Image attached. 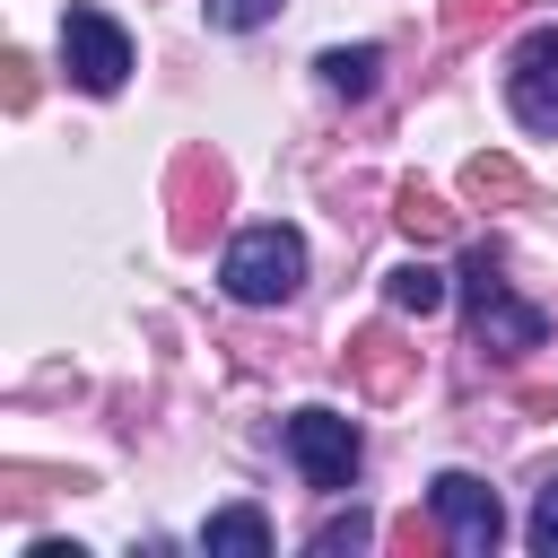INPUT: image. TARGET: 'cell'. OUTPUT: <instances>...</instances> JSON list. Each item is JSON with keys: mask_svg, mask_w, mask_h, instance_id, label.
Here are the masks:
<instances>
[{"mask_svg": "<svg viewBox=\"0 0 558 558\" xmlns=\"http://www.w3.org/2000/svg\"><path fill=\"white\" fill-rule=\"evenodd\" d=\"M218 288L235 305H288L305 288V235L296 227H244L227 253H218Z\"/></svg>", "mask_w": 558, "mask_h": 558, "instance_id": "cell-1", "label": "cell"}, {"mask_svg": "<svg viewBox=\"0 0 558 558\" xmlns=\"http://www.w3.org/2000/svg\"><path fill=\"white\" fill-rule=\"evenodd\" d=\"M462 305H471V340H480L488 357H523V349L549 340V314L523 305V296L497 279V253H471V262H462Z\"/></svg>", "mask_w": 558, "mask_h": 558, "instance_id": "cell-2", "label": "cell"}, {"mask_svg": "<svg viewBox=\"0 0 558 558\" xmlns=\"http://www.w3.org/2000/svg\"><path fill=\"white\" fill-rule=\"evenodd\" d=\"M288 462L305 471V488H349L366 462V436H357V418L305 401V410H288Z\"/></svg>", "mask_w": 558, "mask_h": 558, "instance_id": "cell-3", "label": "cell"}, {"mask_svg": "<svg viewBox=\"0 0 558 558\" xmlns=\"http://www.w3.org/2000/svg\"><path fill=\"white\" fill-rule=\"evenodd\" d=\"M61 70H70L87 96H122V78H131V35H122L105 9L70 0V17H61Z\"/></svg>", "mask_w": 558, "mask_h": 558, "instance_id": "cell-4", "label": "cell"}, {"mask_svg": "<svg viewBox=\"0 0 558 558\" xmlns=\"http://www.w3.org/2000/svg\"><path fill=\"white\" fill-rule=\"evenodd\" d=\"M427 506H436V523H445V541H453L462 558H488V549L506 541V506H497V488L471 480V471H436V480H427Z\"/></svg>", "mask_w": 558, "mask_h": 558, "instance_id": "cell-5", "label": "cell"}, {"mask_svg": "<svg viewBox=\"0 0 558 558\" xmlns=\"http://www.w3.org/2000/svg\"><path fill=\"white\" fill-rule=\"evenodd\" d=\"M506 105H514L523 131L558 140V26H532V35L514 44V61H506Z\"/></svg>", "mask_w": 558, "mask_h": 558, "instance_id": "cell-6", "label": "cell"}, {"mask_svg": "<svg viewBox=\"0 0 558 558\" xmlns=\"http://www.w3.org/2000/svg\"><path fill=\"white\" fill-rule=\"evenodd\" d=\"M201 549H209V558H270V523H262L253 506H227V514L201 523Z\"/></svg>", "mask_w": 558, "mask_h": 558, "instance_id": "cell-7", "label": "cell"}, {"mask_svg": "<svg viewBox=\"0 0 558 558\" xmlns=\"http://www.w3.org/2000/svg\"><path fill=\"white\" fill-rule=\"evenodd\" d=\"M314 70H323V87H331V96H375V78H384V52H375V44H331Z\"/></svg>", "mask_w": 558, "mask_h": 558, "instance_id": "cell-8", "label": "cell"}, {"mask_svg": "<svg viewBox=\"0 0 558 558\" xmlns=\"http://www.w3.org/2000/svg\"><path fill=\"white\" fill-rule=\"evenodd\" d=\"M384 296H392V314H436L453 296V279L436 262H401V270H384Z\"/></svg>", "mask_w": 558, "mask_h": 558, "instance_id": "cell-9", "label": "cell"}, {"mask_svg": "<svg viewBox=\"0 0 558 558\" xmlns=\"http://www.w3.org/2000/svg\"><path fill=\"white\" fill-rule=\"evenodd\" d=\"M392 218H401V235H445V227H453V209H445V201H436L427 183H401Z\"/></svg>", "mask_w": 558, "mask_h": 558, "instance_id": "cell-10", "label": "cell"}, {"mask_svg": "<svg viewBox=\"0 0 558 558\" xmlns=\"http://www.w3.org/2000/svg\"><path fill=\"white\" fill-rule=\"evenodd\" d=\"M366 541H375V523H366V514L349 506V514H331V523H323V532H314L305 549H314V558H340V549H366Z\"/></svg>", "mask_w": 558, "mask_h": 558, "instance_id": "cell-11", "label": "cell"}, {"mask_svg": "<svg viewBox=\"0 0 558 558\" xmlns=\"http://www.w3.org/2000/svg\"><path fill=\"white\" fill-rule=\"evenodd\" d=\"M523 541H532L541 558H558V480H541V488H532V514H523Z\"/></svg>", "mask_w": 558, "mask_h": 558, "instance_id": "cell-12", "label": "cell"}, {"mask_svg": "<svg viewBox=\"0 0 558 558\" xmlns=\"http://www.w3.org/2000/svg\"><path fill=\"white\" fill-rule=\"evenodd\" d=\"M201 17H209L218 35H253L262 17H279V0H201Z\"/></svg>", "mask_w": 558, "mask_h": 558, "instance_id": "cell-13", "label": "cell"}, {"mask_svg": "<svg viewBox=\"0 0 558 558\" xmlns=\"http://www.w3.org/2000/svg\"><path fill=\"white\" fill-rule=\"evenodd\" d=\"M462 183H471L480 201H514V192H523V174H514L506 157H471V166H462Z\"/></svg>", "mask_w": 558, "mask_h": 558, "instance_id": "cell-14", "label": "cell"}]
</instances>
